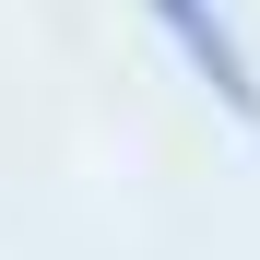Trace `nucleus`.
I'll return each instance as SVG.
<instances>
[{
  "label": "nucleus",
  "mask_w": 260,
  "mask_h": 260,
  "mask_svg": "<svg viewBox=\"0 0 260 260\" xmlns=\"http://www.w3.org/2000/svg\"><path fill=\"white\" fill-rule=\"evenodd\" d=\"M142 12L166 24V48H178V59H189V71H201L237 118H260V59H248V36H237L225 0H142Z\"/></svg>",
  "instance_id": "1"
}]
</instances>
